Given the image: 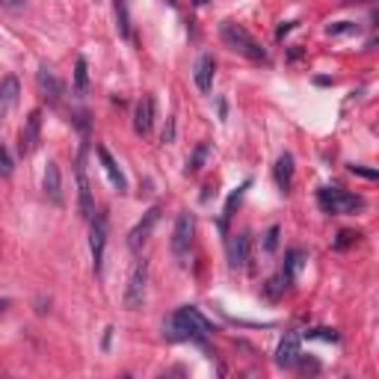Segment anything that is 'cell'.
<instances>
[{
	"label": "cell",
	"instance_id": "cell-1",
	"mask_svg": "<svg viewBox=\"0 0 379 379\" xmlns=\"http://www.w3.org/2000/svg\"><path fill=\"white\" fill-rule=\"evenodd\" d=\"M207 332H214V323H210L195 305H184L163 323V335L169 341H199Z\"/></svg>",
	"mask_w": 379,
	"mask_h": 379
},
{
	"label": "cell",
	"instance_id": "cell-2",
	"mask_svg": "<svg viewBox=\"0 0 379 379\" xmlns=\"http://www.w3.org/2000/svg\"><path fill=\"white\" fill-rule=\"evenodd\" d=\"M219 36H222V41L231 48V51H237L240 57H246V60H252V63H266V51L255 41V36H252L243 24H237V21H222L219 24Z\"/></svg>",
	"mask_w": 379,
	"mask_h": 379
},
{
	"label": "cell",
	"instance_id": "cell-3",
	"mask_svg": "<svg viewBox=\"0 0 379 379\" xmlns=\"http://www.w3.org/2000/svg\"><path fill=\"white\" fill-rule=\"evenodd\" d=\"M317 205L323 214H356V210L364 207V199L359 193H349V190H341V187H320L317 190Z\"/></svg>",
	"mask_w": 379,
	"mask_h": 379
},
{
	"label": "cell",
	"instance_id": "cell-4",
	"mask_svg": "<svg viewBox=\"0 0 379 379\" xmlns=\"http://www.w3.org/2000/svg\"><path fill=\"white\" fill-rule=\"evenodd\" d=\"M146 285H148V264L146 261H136L134 270L128 276V290H124V308L136 311L146 300Z\"/></svg>",
	"mask_w": 379,
	"mask_h": 379
},
{
	"label": "cell",
	"instance_id": "cell-5",
	"mask_svg": "<svg viewBox=\"0 0 379 379\" xmlns=\"http://www.w3.org/2000/svg\"><path fill=\"white\" fill-rule=\"evenodd\" d=\"M41 143V110H30L24 119V128L18 134V154L21 158H30Z\"/></svg>",
	"mask_w": 379,
	"mask_h": 379
},
{
	"label": "cell",
	"instance_id": "cell-6",
	"mask_svg": "<svg viewBox=\"0 0 379 379\" xmlns=\"http://www.w3.org/2000/svg\"><path fill=\"white\" fill-rule=\"evenodd\" d=\"M193 237H195V217L193 214H181L175 219V229H172V252L175 258H184L190 246H193Z\"/></svg>",
	"mask_w": 379,
	"mask_h": 379
},
{
	"label": "cell",
	"instance_id": "cell-7",
	"mask_svg": "<svg viewBox=\"0 0 379 379\" xmlns=\"http://www.w3.org/2000/svg\"><path fill=\"white\" fill-rule=\"evenodd\" d=\"M77 214L83 219H92L95 217V199H92V187H89V178H86V169H83V154L77 158Z\"/></svg>",
	"mask_w": 379,
	"mask_h": 379
},
{
	"label": "cell",
	"instance_id": "cell-8",
	"mask_svg": "<svg viewBox=\"0 0 379 379\" xmlns=\"http://www.w3.org/2000/svg\"><path fill=\"white\" fill-rule=\"evenodd\" d=\"M104 249H107V219L98 214V217H92V229H89V252H92L95 273H101Z\"/></svg>",
	"mask_w": 379,
	"mask_h": 379
},
{
	"label": "cell",
	"instance_id": "cell-9",
	"mask_svg": "<svg viewBox=\"0 0 379 379\" xmlns=\"http://www.w3.org/2000/svg\"><path fill=\"white\" fill-rule=\"evenodd\" d=\"M158 219H160V207L146 210V217L139 219L136 226L131 229V234H128V246H131V252H139V249L148 243V237H151L154 226H158Z\"/></svg>",
	"mask_w": 379,
	"mask_h": 379
},
{
	"label": "cell",
	"instance_id": "cell-10",
	"mask_svg": "<svg viewBox=\"0 0 379 379\" xmlns=\"http://www.w3.org/2000/svg\"><path fill=\"white\" fill-rule=\"evenodd\" d=\"M154 128V98L151 95H143L139 98V104L134 110V131L139 136H148Z\"/></svg>",
	"mask_w": 379,
	"mask_h": 379
},
{
	"label": "cell",
	"instance_id": "cell-11",
	"mask_svg": "<svg viewBox=\"0 0 379 379\" xmlns=\"http://www.w3.org/2000/svg\"><path fill=\"white\" fill-rule=\"evenodd\" d=\"M249 246H252V237L246 231L234 234L229 240V264H231V270H243V266L249 264Z\"/></svg>",
	"mask_w": 379,
	"mask_h": 379
},
{
	"label": "cell",
	"instance_id": "cell-12",
	"mask_svg": "<svg viewBox=\"0 0 379 379\" xmlns=\"http://www.w3.org/2000/svg\"><path fill=\"white\" fill-rule=\"evenodd\" d=\"M18 95H21V83L15 75H6L0 80V122L9 116V110L18 104Z\"/></svg>",
	"mask_w": 379,
	"mask_h": 379
},
{
	"label": "cell",
	"instance_id": "cell-13",
	"mask_svg": "<svg viewBox=\"0 0 379 379\" xmlns=\"http://www.w3.org/2000/svg\"><path fill=\"white\" fill-rule=\"evenodd\" d=\"M95 154H98V160H101V166H104V175L110 178V184H113V190H119V193L128 190V178L122 175L119 163L113 160V154H110L104 146H98V148H95Z\"/></svg>",
	"mask_w": 379,
	"mask_h": 379
},
{
	"label": "cell",
	"instance_id": "cell-14",
	"mask_svg": "<svg viewBox=\"0 0 379 379\" xmlns=\"http://www.w3.org/2000/svg\"><path fill=\"white\" fill-rule=\"evenodd\" d=\"M36 80H39V89H41V95H45V98H51V101H60V98L65 95V86H63V80H60L57 75H53L48 65H41V68H39Z\"/></svg>",
	"mask_w": 379,
	"mask_h": 379
},
{
	"label": "cell",
	"instance_id": "cell-15",
	"mask_svg": "<svg viewBox=\"0 0 379 379\" xmlns=\"http://www.w3.org/2000/svg\"><path fill=\"white\" fill-rule=\"evenodd\" d=\"M214 75H217V60L210 57V53H202L199 63H195V86L205 95L214 89Z\"/></svg>",
	"mask_w": 379,
	"mask_h": 379
},
{
	"label": "cell",
	"instance_id": "cell-16",
	"mask_svg": "<svg viewBox=\"0 0 379 379\" xmlns=\"http://www.w3.org/2000/svg\"><path fill=\"white\" fill-rule=\"evenodd\" d=\"M41 187H45V195L51 199V205L63 207V178H60V166H57V163H48Z\"/></svg>",
	"mask_w": 379,
	"mask_h": 379
},
{
	"label": "cell",
	"instance_id": "cell-17",
	"mask_svg": "<svg viewBox=\"0 0 379 379\" xmlns=\"http://www.w3.org/2000/svg\"><path fill=\"white\" fill-rule=\"evenodd\" d=\"M297 359H300V338H297V335H288V338L278 344V349H276V364H278V368H293Z\"/></svg>",
	"mask_w": 379,
	"mask_h": 379
},
{
	"label": "cell",
	"instance_id": "cell-18",
	"mask_svg": "<svg viewBox=\"0 0 379 379\" xmlns=\"http://www.w3.org/2000/svg\"><path fill=\"white\" fill-rule=\"evenodd\" d=\"M273 175H276V184H278V190H282V193H288L293 187V154L285 151L282 158L276 160Z\"/></svg>",
	"mask_w": 379,
	"mask_h": 379
},
{
	"label": "cell",
	"instance_id": "cell-19",
	"mask_svg": "<svg viewBox=\"0 0 379 379\" xmlns=\"http://www.w3.org/2000/svg\"><path fill=\"white\" fill-rule=\"evenodd\" d=\"M305 252L302 249H290L288 252V255H285V266H282V276L288 278V282H293V278H297L300 276V270H302V266H305Z\"/></svg>",
	"mask_w": 379,
	"mask_h": 379
},
{
	"label": "cell",
	"instance_id": "cell-20",
	"mask_svg": "<svg viewBox=\"0 0 379 379\" xmlns=\"http://www.w3.org/2000/svg\"><path fill=\"white\" fill-rule=\"evenodd\" d=\"M249 184H252V181H243V184H240V187H237V190H234V193L229 195V202H226V210H222V229H226V226H229V222H231V217H234V210H237V205H240V202H243V195H246Z\"/></svg>",
	"mask_w": 379,
	"mask_h": 379
},
{
	"label": "cell",
	"instance_id": "cell-21",
	"mask_svg": "<svg viewBox=\"0 0 379 379\" xmlns=\"http://www.w3.org/2000/svg\"><path fill=\"white\" fill-rule=\"evenodd\" d=\"M116 30L122 39H131V15H128V0H116Z\"/></svg>",
	"mask_w": 379,
	"mask_h": 379
},
{
	"label": "cell",
	"instance_id": "cell-22",
	"mask_svg": "<svg viewBox=\"0 0 379 379\" xmlns=\"http://www.w3.org/2000/svg\"><path fill=\"white\" fill-rule=\"evenodd\" d=\"M207 151H210V146H207V143H199V146H195V151L187 158V169H184L187 175H195V172L202 169L205 160H207Z\"/></svg>",
	"mask_w": 379,
	"mask_h": 379
},
{
	"label": "cell",
	"instance_id": "cell-23",
	"mask_svg": "<svg viewBox=\"0 0 379 379\" xmlns=\"http://www.w3.org/2000/svg\"><path fill=\"white\" fill-rule=\"evenodd\" d=\"M89 89V65L83 57H77V65H75V92L77 95H86Z\"/></svg>",
	"mask_w": 379,
	"mask_h": 379
},
{
	"label": "cell",
	"instance_id": "cell-24",
	"mask_svg": "<svg viewBox=\"0 0 379 379\" xmlns=\"http://www.w3.org/2000/svg\"><path fill=\"white\" fill-rule=\"evenodd\" d=\"M278 234H282V229L278 226H270L264 231V243H261V249L266 252V255H273V252L278 249Z\"/></svg>",
	"mask_w": 379,
	"mask_h": 379
},
{
	"label": "cell",
	"instance_id": "cell-25",
	"mask_svg": "<svg viewBox=\"0 0 379 379\" xmlns=\"http://www.w3.org/2000/svg\"><path fill=\"white\" fill-rule=\"evenodd\" d=\"M288 285H290V282H288L282 273H278L276 278H270V282H266V297H278V293H285Z\"/></svg>",
	"mask_w": 379,
	"mask_h": 379
},
{
	"label": "cell",
	"instance_id": "cell-26",
	"mask_svg": "<svg viewBox=\"0 0 379 379\" xmlns=\"http://www.w3.org/2000/svg\"><path fill=\"white\" fill-rule=\"evenodd\" d=\"M305 338L308 341H329V344H335V341H338V332H335V329H311V332H305Z\"/></svg>",
	"mask_w": 379,
	"mask_h": 379
},
{
	"label": "cell",
	"instance_id": "cell-27",
	"mask_svg": "<svg viewBox=\"0 0 379 379\" xmlns=\"http://www.w3.org/2000/svg\"><path fill=\"white\" fill-rule=\"evenodd\" d=\"M329 36H353L356 33V24L353 21H338V24H329L326 27Z\"/></svg>",
	"mask_w": 379,
	"mask_h": 379
},
{
	"label": "cell",
	"instance_id": "cell-28",
	"mask_svg": "<svg viewBox=\"0 0 379 379\" xmlns=\"http://www.w3.org/2000/svg\"><path fill=\"white\" fill-rule=\"evenodd\" d=\"M359 231H349V229H344V231H338V240H335V249H347V246H353L356 240H359Z\"/></svg>",
	"mask_w": 379,
	"mask_h": 379
},
{
	"label": "cell",
	"instance_id": "cell-29",
	"mask_svg": "<svg viewBox=\"0 0 379 379\" xmlns=\"http://www.w3.org/2000/svg\"><path fill=\"white\" fill-rule=\"evenodd\" d=\"M12 175V158H9V148L0 146V178H9Z\"/></svg>",
	"mask_w": 379,
	"mask_h": 379
},
{
	"label": "cell",
	"instance_id": "cell-30",
	"mask_svg": "<svg viewBox=\"0 0 379 379\" xmlns=\"http://www.w3.org/2000/svg\"><path fill=\"white\" fill-rule=\"evenodd\" d=\"M349 172L353 175H361V178H368V181H376V169H364V166H349Z\"/></svg>",
	"mask_w": 379,
	"mask_h": 379
},
{
	"label": "cell",
	"instance_id": "cell-31",
	"mask_svg": "<svg viewBox=\"0 0 379 379\" xmlns=\"http://www.w3.org/2000/svg\"><path fill=\"white\" fill-rule=\"evenodd\" d=\"M297 361H300L302 373H317V371H320V364H317V361H308V359H302V356H300Z\"/></svg>",
	"mask_w": 379,
	"mask_h": 379
},
{
	"label": "cell",
	"instance_id": "cell-32",
	"mask_svg": "<svg viewBox=\"0 0 379 379\" xmlns=\"http://www.w3.org/2000/svg\"><path fill=\"white\" fill-rule=\"evenodd\" d=\"M163 143H175V119L166 122V131H163Z\"/></svg>",
	"mask_w": 379,
	"mask_h": 379
},
{
	"label": "cell",
	"instance_id": "cell-33",
	"mask_svg": "<svg viewBox=\"0 0 379 379\" xmlns=\"http://www.w3.org/2000/svg\"><path fill=\"white\" fill-rule=\"evenodd\" d=\"M293 27H297V21H288V24H282V27H278V30H276V39H285V36L293 30Z\"/></svg>",
	"mask_w": 379,
	"mask_h": 379
},
{
	"label": "cell",
	"instance_id": "cell-34",
	"mask_svg": "<svg viewBox=\"0 0 379 379\" xmlns=\"http://www.w3.org/2000/svg\"><path fill=\"white\" fill-rule=\"evenodd\" d=\"M6 9H18V6H24V0H0Z\"/></svg>",
	"mask_w": 379,
	"mask_h": 379
},
{
	"label": "cell",
	"instance_id": "cell-35",
	"mask_svg": "<svg viewBox=\"0 0 379 379\" xmlns=\"http://www.w3.org/2000/svg\"><path fill=\"white\" fill-rule=\"evenodd\" d=\"M193 4H195V6H205V4H207V0H193Z\"/></svg>",
	"mask_w": 379,
	"mask_h": 379
},
{
	"label": "cell",
	"instance_id": "cell-36",
	"mask_svg": "<svg viewBox=\"0 0 379 379\" xmlns=\"http://www.w3.org/2000/svg\"><path fill=\"white\" fill-rule=\"evenodd\" d=\"M344 4H361V0H344Z\"/></svg>",
	"mask_w": 379,
	"mask_h": 379
}]
</instances>
